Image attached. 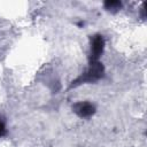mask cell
I'll return each mask as SVG.
<instances>
[{
    "mask_svg": "<svg viewBox=\"0 0 147 147\" xmlns=\"http://www.w3.org/2000/svg\"><path fill=\"white\" fill-rule=\"evenodd\" d=\"M102 76H103V65H102V63H100V62H98V61H93V62L91 63V67H90V69L87 70V72H86L84 76H82V77H79L78 79H76V80L72 83L71 86H77V85H79V84H82V83L95 82V80H98L99 78H101Z\"/></svg>",
    "mask_w": 147,
    "mask_h": 147,
    "instance_id": "6da1fadb",
    "label": "cell"
},
{
    "mask_svg": "<svg viewBox=\"0 0 147 147\" xmlns=\"http://www.w3.org/2000/svg\"><path fill=\"white\" fill-rule=\"evenodd\" d=\"M103 46H105V40L102 38V36L98 34L94 36L92 39V44H91V59L92 62L93 61H98V59L100 57V55L103 52Z\"/></svg>",
    "mask_w": 147,
    "mask_h": 147,
    "instance_id": "7a4b0ae2",
    "label": "cell"
},
{
    "mask_svg": "<svg viewBox=\"0 0 147 147\" xmlns=\"http://www.w3.org/2000/svg\"><path fill=\"white\" fill-rule=\"evenodd\" d=\"M74 111L79 117H90L91 115L94 114L95 108L90 102H78L74 106Z\"/></svg>",
    "mask_w": 147,
    "mask_h": 147,
    "instance_id": "3957f363",
    "label": "cell"
},
{
    "mask_svg": "<svg viewBox=\"0 0 147 147\" xmlns=\"http://www.w3.org/2000/svg\"><path fill=\"white\" fill-rule=\"evenodd\" d=\"M121 6H122V3H121V1H118V0H107V1L105 2L106 9L111 10V11H115V10L119 9Z\"/></svg>",
    "mask_w": 147,
    "mask_h": 147,
    "instance_id": "277c9868",
    "label": "cell"
},
{
    "mask_svg": "<svg viewBox=\"0 0 147 147\" xmlns=\"http://www.w3.org/2000/svg\"><path fill=\"white\" fill-rule=\"evenodd\" d=\"M5 133H6V127H5L3 123H2V122H0V137H2Z\"/></svg>",
    "mask_w": 147,
    "mask_h": 147,
    "instance_id": "5b68a950",
    "label": "cell"
}]
</instances>
